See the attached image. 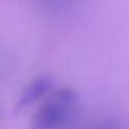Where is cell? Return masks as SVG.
Listing matches in <instances>:
<instances>
[{"instance_id": "obj_1", "label": "cell", "mask_w": 129, "mask_h": 129, "mask_svg": "<svg viewBox=\"0 0 129 129\" xmlns=\"http://www.w3.org/2000/svg\"><path fill=\"white\" fill-rule=\"evenodd\" d=\"M77 101L72 90H59L39 106L31 123V129H59L69 119Z\"/></svg>"}, {"instance_id": "obj_3", "label": "cell", "mask_w": 129, "mask_h": 129, "mask_svg": "<svg viewBox=\"0 0 129 129\" xmlns=\"http://www.w3.org/2000/svg\"><path fill=\"white\" fill-rule=\"evenodd\" d=\"M90 129H123V127L113 119H101L98 123H95Z\"/></svg>"}, {"instance_id": "obj_2", "label": "cell", "mask_w": 129, "mask_h": 129, "mask_svg": "<svg viewBox=\"0 0 129 129\" xmlns=\"http://www.w3.org/2000/svg\"><path fill=\"white\" fill-rule=\"evenodd\" d=\"M49 90H51V80L49 79H46V77L36 79L35 82H31L25 88V91L21 95V100H20V106H28V105L38 101Z\"/></svg>"}]
</instances>
